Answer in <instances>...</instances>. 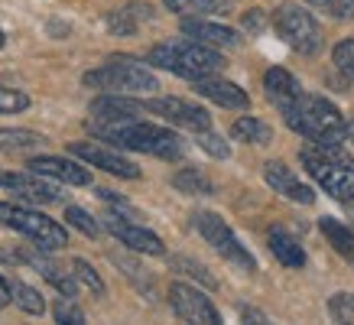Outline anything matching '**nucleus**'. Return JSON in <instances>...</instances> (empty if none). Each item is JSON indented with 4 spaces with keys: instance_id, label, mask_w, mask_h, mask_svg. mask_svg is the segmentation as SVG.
Segmentation results:
<instances>
[{
    "instance_id": "obj_1",
    "label": "nucleus",
    "mask_w": 354,
    "mask_h": 325,
    "mask_svg": "<svg viewBox=\"0 0 354 325\" xmlns=\"http://www.w3.org/2000/svg\"><path fill=\"white\" fill-rule=\"evenodd\" d=\"M283 120L290 124L299 137L319 147H342L348 140V120L342 118V111L335 108L328 98L309 95V91H296V95L279 108Z\"/></svg>"
},
{
    "instance_id": "obj_2",
    "label": "nucleus",
    "mask_w": 354,
    "mask_h": 325,
    "mask_svg": "<svg viewBox=\"0 0 354 325\" xmlns=\"http://www.w3.org/2000/svg\"><path fill=\"white\" fill-rule=\"evenodd\" d=\"M91 133H97L101 140L124 147V150H137V153H150L160 160H183L185 143L179 140V133H172L169 127L160 124H147V120H114V124H101L91 120L88 124Z\"/></svg>"
},
{
    "instance_id": "obj_3",
    "label": "nucleus",
    "mask_w": 354,
    "mask_h": 325,
    "mask_svg": "<svg viewBox=\"0 0 354 325\" xmlns=\"http://www.w3.org/2000/svg\"><path fill=\"white\" fill-rule=\"evenodd\" d=\"M147 62L156 68H166L179 78H205V75H218L225 68V55L218 53L215 46L195 43V39H176V43H160L153 46Z\"/></svg>"
},
{
    "instance_id": "obj_4",
    "label": "nucleus",
    "mask_w": 354,
    "mask_h": 325,
    "mask_svg": "<svg viewBox=\"0 0 354 325\" xmlns=\"http://www.w3.org/2000/svg\"><path fill=\"white\" fill-rule=\"evenodd\" d=\"M306 173L322 185L338 202H354V162L342 153V147H319L309 143L299 150Z\"/></svg>"
},
{
    "instance_id": "obj_5",
    "label": "nucleus",
    "mask_w": 354,
    "mask_h": 325,
    "mask_svg": "<svg viewBox=\"0 0 354 325\" xmlns=\"http://www.w3.org/2000/svg\"><path fill=\"white\" fill-rule=\"evenodd\" d=\"M82 82H85L88 88H97V91H111V95H147V91H156V88H160V78L153 75L143 62L127 59V55L108 59L101 68L85 72Z\"/></svg>"
},
{
    "instance_id": "obj_6",
    "label": "nucleus",
    "mask_w": 354,
    "mask_h": 325,
    "mask_svg": "<svg viewBox=\"0 0 354 325\" xmlns=\"http://www.w3.org/2000/svg\"><path fill=\"white\" fill-rule=\"evenodd\" d=\"M0 225L30 238L39 250H62L68 244V231L55 218H46L32 208L13 205V202H0Z\"/></svg>"
},
{
    "instance_id": "obj_7",
    "label": "nucleus",
    "mask_w": 354,
    "mask_h": 325,
    "mask_svg": "<svg viewBox=\"0 0 354 325\" xmlns=\"http://www.w3.org/2000/svg\"><path fill=\"white\" fill-rule=\"evenodd\" d=\"M192 225L198 228V234H202V238L208 241V244H212V248H215L227 263H234V267H241V270H247V273L257 270L254 254L237 241V234L231 231V225H227L221 215H215V212H195Z\"/></svg>"
},
{
    "instance_id": "obj_8",
    "label": "nucleus",
    "mask_w": 354,
    "mask_h": 325,
    "mask_svg": "<svg viewBox=\"0 0 354 325\" xmlns=\"http://www.w3.org/2000/svg\"><path fill=\"white\" fill-rule=\"evenodd\" d=\"M273 26L277 32L283 36V43L296 49L299 55H315L322 49V30H319V23L312 20L309 10H299V7H279L273 13Z\"/></svg>"
},
{
    "instance_id": "obj_9",
    "label": "nucleus",
    "mask_w": 354,
    "mask_h": 325,
    "mask_svg": "<svg viewBox=\"0 0 354 325\" xmlns=\"http://www.w3.org/2000/svg\"><path fill=\"white\" fill-rule=\"evenodd\" d=\"M169 306H172V313H176V319H183V322H198V325L221 322V315H218V309L212 306V299H208L202 290L189 286V283H172Z\"/></svg>"
},
{
    "instance_id": "obj_10",
    "label": "nucleus",
    "mask_w": 354,
    "mask_h": 325,
    "mask_svg": "<svg viewBox=\"0 0 354 325\" xmlns=\"http://www.w3.org/2000/svg\"><path fill=\"white\" fill-rule=\"evenodd\" d=\"M147 111L160 114L162 120H169L176 127L192 130V133L212 127V114L192 101H183V98H153V101H147Z\"/></svg>"
},
{
    "instance_id": "obj_11",
    "label": "nucleus",
    "mask_w": 354,
    "mask_h": 325,
    "mask_svg": "<svg viewBox=\"0 0 354 325\" xmlns=\"http://www.w3.org/2000/svg\"><path fill=\"white\" fill-rule=\"evenodd\" d=\"M72 156H78L82 162L88 166H97V169H104V173L118 176V179H140V169L133 166L130 160H124L120 153L108 150V147H101V143H88V140H75L72 147Z\"/></svg>"
},
{
    "instance_id": "obj_12",
    "label": "nucleus",
    "mask_w": 354,
    "mask_h": 325,
    "mask_svg": "<svg viewBox=\"0 0 354 325\" xmlns=\"http://www.w3.org/2000/svg\"><path fill=\"white\" fill-rule=\"evenodd\" d=\"M104 228H108V231L120 241V244H127V248L137 250V254H150V257H162V254H166V244H162L153 231L133 225V221H127V218L108 215V218H104Z\"/></svg>"
},
{
    "instance_id": "obj_13",
    "label": "nucleus",
    "mask_w": 354,
    "mask_h": 325,
    "mask_svg": "<svg viewBox=\"0 0 354 325\" xmlns=\"http://www.w3.org/2000/svg\"><path fill=\"white\" fill-rule=\"evenodd\" d=\"M263 179H267V185L273 192H279L283 198H290V202H299V205H312L315 202V192L306 183H299V176L292 173L283 160H270L263 166Z\"/></svg>"
},
{
    "instance_id": "obj_14",
    "label": "nucleus",
    "mask_w": 354,
    "mask_h": 325,
    "mask_svg": "<svg viewBox=\"0 0 354 325\" xmlns=\"http://www.w3.org/2000/svg\"><path fill=\"white\" fill-rule=\"evenodd\" d=\"M0 185L10 189L13 195H20L26 202H36V205H49V202H59L62 192L59 185L46 183L36 173H0Z\"/></svg>"
},
{
    "instance_id": "obj_15",
    "label": "nucleus",
    "mask_w": 354,
    "mask_h": 325,
    "mask_svg": "<svg viewBox=\"0 0 354 325\" xmlns=\"http://www.w3.org/2000/svg\"><path fill=\"white\" fill-rule=\"evenodd\" d=\"M195 91H198L202 98H208L212 104H221V108H231V111H247L250 108V95H247L241 85L227 82V78H218V75L195 78Z\"/></svg>"
},
{
    "instance_id": "obj_16",
    "label": "nucleus",
    "mask_w": 354,
    "mask_h": 325,
    "mask_svg": "<svg viewBox=\"0 0 354 325\" xmlns=\"http://www.w3.org/2000/svg\"><path fill=\"white\" fill-rule=\"evenodd\" d=\"M26 166H30V173L49 176L65 185H91V173L85 166H78L75 160H65V156H32Z\"/></svg>"
},
{
    "instance_id": "obj_17",
    "label": "nucleus",
    "mask_w": 354,
    "mask_h": 325,
    "mask_svg": "<svg viewBox=\"0 0 354 325\" xmlns=\"http://www.w3.org/2000/svg\"><path fill=\"white\" fill-rule=\"evenodd\" d=\"M143 111H147V104L133 101L130 95H111V91H104L101 98L91 101V118L101 120V124H114V120H137V118H143Z\"/></svg>"
},
{
    "instance_id": "obj_18",
    "label": "nucleus",
    "mask_w": 354,
    "mask_h": 325,
    "mask_svg": "<svg viewBox=\"0 0 354 325\" xmlns=\"http://www.w3.org/2000/svg\"><path fill=\"white\" fill-rule=\"evenodd\" d=\"M183 32L195 43H205V46H237L241 43V36L234 30H227V26H218V23H208L202 17H185L183 20Z\"/></svg>"
},
{
    "instance_id": "obj_19",
    "label": "nucleus",
    "mask_w": 354,
    "mask_h": 325,
    "mask_svg": "<svg viewBox=\"0 0 354 325\" xmlns=\"http://www.w3.org/2000/svg\"><path fill=\"white\" fill-rule=\"evenodd\" d=\"M267 244H270V254H273L283 267H290V270H302V267H306V250H302V244L292 238L290 231L270 228Z\"/></svg>"
},
{
    "instance_id": "obj_20",
    "label": "nucleus",
    "mask_w": 354,
    "mask_h": 325,
    "mask_svg": "<svg viewBox=\"0 0 354 325\" xmlns=\"http://www.w3.org/2000/svg\"><path fill=\"white\" fill-rule=\"evenodd\" d=\"M153 20V7L150 3H127V7H120V10L108 13V30L118 32V36H133V32L143 26V23Z\"/></svg>"
},
{
    "instance_id": "obj_21",
    "label": "nucleus",
    "mask_w": 354,
    "mask_h": 325,
    "mask_svg": "<svg viewBox=\"0 0 354 325\" xmlns=\"http://www.w3.org/2000/svg\"><path fill=\"white\" fill-rule=\"evenodd\" d=\"M319 231H322L325 241H328L344 260H354V231L351 228L342 225L338 218L325 215V218H319Z\"/></svg>"
},
{
    "instance_id": "obj_22",
    "label": "nucleus",
    "mask_w": 354,
    "mask_h": 325,
    "mask_svg": "<svg viewBox=\"0 0 354 325\" xmlns=\"http://www.w3.org/2000/svg\"><path fill=\"white\" fill-rule=\"evenodd\" d=\"M263 88H267V98L277 104V108H283L286 101H290L296 91H299V82L286 72V68H270L267 75H263Z\"/></svg>"
},
{
    "instance_id": "obj_23",
    "label": "nucleus",
    "mask_w": 354,
    "mask_h": 325,
    "mask_svg": "<svg viewBox=\"0 0 354 325\" xmlns=\"http://www.w3.org/2000/svg\"><path fill=\"white\" fill-rule=\"evenodd\" d=\"M231 137L234 140H241V143H270L273 140V130H270V124H263V120H257V118H237L234 124H231Z\"/></svg>"
},
{
    "instance_id": "obj_24",
    "label": "nucleus",
    "mask_w": 354,
    "mask_h": 325,
    "mask_svg": "<svg viewBox=\"0 0 354 325\" xmlns=\"http://www.w3.org/2000/svg\"><path fill=\"white\" fill-rule=\"evenodd\" d=\"M46 137L43 133H36V130H3L0 127V150L7 153H23V150H36V147H43Z\"/></svg>"
},
{
    "instance_id": "obj_25",
    "label": "nucleus",
    "mask_w": 354,
    "mask_h": 325,
    "mask_svg": "<svg viewBox=\"0 0 354 325\" xmlns=\"http://www.w3.org/2000/svg\"><path fill=\"white\" fill-rule=\"evenodd\" d=\"M166 10L179 17H215V13H225V7L218 0H166Z\"/></svg>"
},
{
    "instance_id": "obj_26",
    "label": "nucleus",
    "mask_w": 354,
    "mask_h": 325,
    "mask_svg": "<svg viewBox=\"0 0 354 325\" xmlns=\"http://www.w3.org/2000/svg\"><path fill=\"white\" fill-rule=\"evenodd\" d=\"M172 185L185 195H212L215 192V185L208 183L198 169H192V166H189V169H179V173L172 176Z\"/></svg>"
},
{
    "instance_id": "obj_27",
    "label": "nucleus",
    "mask_w": 354,
    "mask_h": 325,
    "mask_svg": "<svg viewBox=\"0 0 354 325\" xmlns=\"http://www.w3.org/2000/svg\"><path fill=\"white\" fill-rule=\"evenodd\" d=\"M10 299L20 306L23 313H30V315H43L46 313V303H43V296H39V290H32V286H26V283H10Z\"/></svg>"
},
{
    "instance_id": "obj_28",
    "label": "nucleus",
    "mask_w": 354,
    "mask_h": 325,
    "mask_svg": "<svg viewBox=\"0 0 354 325\" xmlns=\"http://www.w3.org/2000/svg\"><path fill=\"white\" fill-rule=\"evenodd\" d=\"M72 277H75V283H82V286H88V290L95 292V296H104V280L97 277V270L88 263V260H72Z\"/></svg>"
},
{
    "instance_id": "obj_29",
    "label": "nucleus",
    "mask_w": 354,
    "mask_h": 325,
    "mask_svg": "<svg viewBox=\"0 0 354 325\" xmlns=\"http://www.w3.org/2000/svg\"><path fill=\"white\" fill-rule=\"evenodd\" d=\"M172 267H176V270H183V273H189L192 280H198L202 286H208V290H215V286H218L215 277H212V273L205 270L202 263H198V260H192V257H172Z\"/></svg>"
},
{
    "instance_id": "obj_30",
    "label": "nucleus",
    "mask_w": 354,
    "mask_h": 325,
    "mask_svg": "<svg viewBox=\"0 0 354 325\" xmlns=\"http://www.w3.org/2000/svg\"><path fill=\"white\" fill-rule=\"evenodd\" d=\"M315 10H325L335 20H354V0H306Z\"/></svg>"
},
{
    "instance_id": "obj_31",
    "label": "nucleus",
    "mask_w": 354,
    "mask_h": 325,
    "mask_svg": "<svg viewBox=\"0 0 354 325\" xmlns=\"http://www.w3.org/2000/svg\"><path fill=\"white\" fill-rule=\"evenodd\" d=\"M332 59H335V65H338V72L354 85V39H342V43L335 46Z\"/></svg>"
},
{
    "instance_id": "obj_32",
    "label": "nucleus",
    "mask_w": 354,
    "mask_h": 325,
    "mask_svg": "<svg viewBox=\"0 0 354 325\" xmlns=\"http://www.w3.org/2000/svg\"><path fill=\"white\" fill-rule=\"evenodd\" d=\"M30 108V95H23L17 88L0 85V114H20Z\"/></svg>"
},
{
    "instance_id": "obj_33",
    "label": "nucleus",
    "mask_w": 354,
    "mask_h": 325,
    "mask_svg": "<svg viewBox=\"0 0 354 325\" xmlns=\"http://www.w3.org/2000/svg\"><path fill=\"white\" fill-rule=\"evenodd\" d=\"M328 315L335 322H354V296L351 292H335L328 299Z\"/></svg>"
},
{
    "instance_id": "obj_34",
    "label": "nucleus",
    "mask_w": 354,
    "mask_h": 325,
    "mask_svg": "<svg viewBox=\"0 0 354 325\" xmlns=\"http://www.w3.org/2000/svg\"><path fill=\"white\" fill-rule=\"evenodd\" d=\"M65 221L72 228H78L85 238H97V221L91 215H88L85 208H75V205H68L65 208Z\"/></svg>"
},
{
    "instance_id": "obj_35",
    "label": "nucleus",
    "mask_w": 354,
    "mask_h": 325,
    "mask_svg": "<svg viewBox=\"0 0 354 325\" xmlns=\"http://www.w3.org/2000/svg\"><path fill=\"white\" fill-rule=\"evenodd\" d=\"M53 315H55V322H62V325H82V322H85V313H82V309H78L68 296H62V299L55 303Z\"/></svg>"
},
{
    "instance_id": "obj_36",
    "label": "nucleus",
    "mask_w": 354,
    "mask_h": 325,
    "mask_svg": "<svg viewBox=\"0 0 354 325\" xmlns=\"http://www.w3.org/2000/svg\"><path fill=\"white\" fill-rule=\"evenodd\" d=\"M198 147H202L208 156H215V160H227V143L218 137V133H212V127L208 130H198Z\"/></svg>"
},
{
    "instance_id": "obj_37",
    "label": "nucleus",
    "mask_w": 354,
    "mask_h": 325,
    "mask_svg": "<svg viewBox=\"0 0 354 325\" xmlns=\"http://www.w3.org/2000/svg\"><path fill=\"white\" fill-rule=\"evenodd\" d=\"M114 263H118V267H124V273H127L130 280L137 283L140 290H147V296H150V292H153V280L143 273V267H140V263H133V260H127V257H120V254H114Z\"/></svg>"
},
{
    "instance_id": "obj_38",
    "label": "nucleus",
    "mask_w": 354,
    "mask_h": 325,
    "mask_svg": "<svg viewBox=\"0 0 354 325\" xmlns=\"http://www.w3.org/2000/svg\"><path fill=\"white\" fill-rule=\"evenodd\" d=\"M10 303V283H7V277L0 273V309Z\"/></svg>"
},
{
    "instance_id": "obj_39",
    "label": "nucleus",
    "mask_w": 354,
    "mask_h": 325,
    "mask_svg": "<svg viewBox=\"0 0 354 325\" xmlns=\"http://www.w3.org/2000/svg\"><path fill=\"white\" fill-rule=\"evenodd\" d=\"M244 26H247V30H260V26H263V17H260L257 10L247 13V17H244Z\"/></svg>"
},
{
    "instance_id": "obj_40",
    "label": "nucleus",
    "mask_w": 354,
    "mask_h": 325,
    "mask_svg": "<svg viewBox=\"0 0 354 325\" xmlns=\"http://www.w3.org/2000/svg\"><path fill=\"white\" fill-rule=\"evenodd\" d=\"M3 43H7V39H3V30H0V49H3Z\"/></svg>"
},
{
    "instance_id": "obj_41",
    "label": "nucleus",
    "mask_w": 354,
    "mask_h": 325,
    "mask_svg": "<svg viewBox=\"0 0 354 325\" xmlns=\"http://www.w3.org/2000/svg\"><path fill=\"white\" fill-rule=\"evenodd\" d=\"M348 133H351V137H354V124H351V127H348Z\"/></svg>"
},
{
    "instance_id": "obj_42",
    "label": "nucleus",
    "mask_w": 354,
    "mask_h": 325,
    "mask_svg": "<svg viewBox=\"0 0 354 325\" xmlns=\"http://www.w3.org/2000/svg\"><path fill=\"white\" fill-rule=\"evenodd\" d=\"M351 221H354V218H351Z\"/></svg>"
}]
</instances>
